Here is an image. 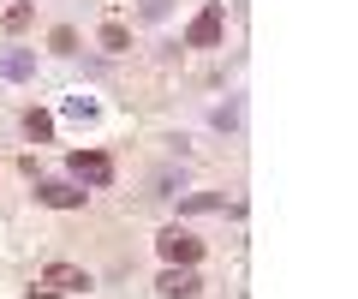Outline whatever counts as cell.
<instances>
[{
    "label": "cell",
    "mask_w": 358,
    "mask_h": 299,
    "mask_svg": "<svg viewBox=\"0 0 358 299\" xmlns=\"http://www.w3.org/2000/svg\"><path fill=\"white\" fill-rule=\"evenodd\" d=\"M221 204H227V197H221V192H197V197H185V204H179V209L192 216V209H221Z\"/></svg>",
    "instance_id": "12"
},
{
    "label": "cell",
    "mask_w": 358,
    "mask_h": 299,
    "mask_svg": "<svg viewBox=\"0 0 358 299\" xmlns=\"http://www.w3.org/2000/svg\"><path fill=\"white\" fill-rule=\"evenodd\" d=\"M36 204H48V209H84V192L66 186V180H36Z\"/></svg>",
    "instance_id": "5"
},
{
    "label": "cell",
    "mask_w": 358,
    "mask_h": 299,
    "mask_svg": "<svg viewBox=\"0 0 358 299\" xmlns=\"http://www.w3.org/2000/svg\"><path fill=\"white\" fill-rule=\"evenodd\" d=\"M48 48H54V54H78V30H72V25H54V30H48Z\"/></svg>",
    "instance_id": "11"
},
{
    "label": "cell",
    "mask_w": 358,
    "mask_h": 299,
    "mask_svg": "<svg viewBox=\"0 0 358 299\" xmlns=\"http://www.w3.org/2000/svg\"><path fill=\"white\" fill-rule=\"evenodd\" d=\"M42 287H54V293H84L90 275L78 270V263H48V270H42Z\"/></svg>",
    "instance_id": "6"
},
{
    "label": "cell",
    "mask_w": 358,
    "mask_h": 299,
    "mask_svg": "<svg viewBox=\"0 0 358 299\" xmlns=\"http://www.w3.org/2000/svg\"><path fill=\"white\" fill-rule=\"evenodd\" d=\"M155 287H162L167 299H192V293H197L203 281H197V263H167V275H162Z\"/></svg>",
    "instance_id": "4"
},
{
    "label": "cell",
    "mask_w": 358,
    "mask_h": 299,
    "mask_svg": "<svg viewBox=\"0 0 358 299\" xmlns=\"http://www.w3.org/2000/svg\"><path fill=\"white\" fill-rule=\"evenodd\" d=\"M0 72H6V78H30V72H36V54L6 48V54H0Z\"/></svg>",
    "instance_id": "8"
},
{
    "label": "cell",
    "mask_w": 358,
    "mask_h": 299,
    "mask_svg": "<svg viewBox=\"0 0 358 299\" xmlns=\"http://www.w3.org/2000/svg\"><path fill=\"white\" fill-rule=\"evenodd\" d=\"M30 18H36V6H30V0H13L0 25H6V36H18V30H30Z\"/></svg>",
    "instance_id": "9"
},
{
    "label": "cell",
    "mask_w": 358,
    "mask_h": 299,
    "mask_svg": "<svg viewBox=\"0 0 358 299\" xmlns=\"http://www.w3.org/2000/svg\"><path fill=\"white\" fill-rule=\"evenodd\" d=\"M30 299H60V293H30Z\"/></svg>",
    "instance_id": "13"
},
{
    "label": "cell",
    "mask_w": 358,
    "mask_h": 299,
    "mask_svg": "<svg viewBox=\"0 0 358 299\" xmlns=\"http://www.w3.org/2000/svg\"><path fill=\"white\" fill-rule=\"evenodd\" d=\"M96 42H102L108 54H126V48H131V30H126V25H102V30H96Z\"/></svg>",
    "instance_id": "10"
},
{
    "label": "cell",
    "mask_w": 358,
    "mask_h": 299,
    "mask_svg": "<svg viewBox=\"0 0 358 299\" xmlns=\"http://www.w3.org/2000/svg\"><path fill=\"white\" fill-rule=\"evenodd\" d=\"M221 30H227V6H221V0H209L203 13L185 25V48H221Z\"/></svg>",
    "instance_id": "1"
},
{
    "label": "cell",
    "mask_w": 358,
    "mask_h": 299,
    "mask_svg": "<svg viewBox=\"0 0 358 299\" xmlns=\"http://www.w3.org/2000/svg\"><path fill=\"white\" fill-rule=\"evenodd\" d=\"M66 168H72V180H84V186H108L114 180V162H108L102 150H72Z\"/></svg>",
    "instance_id": "3"
},
{
    "label": "cell",
    "mask_w": 358,
    "mask_h": 299,
    "mask_svg": "<svg viewBox=\"0 0 358 299\" xmlns=\"http://www.w3.org/2000/svg\"><path fill=\"white\" fill-rule=\"evenodd\" d=\"M155 251H162V263H197L203 258V239L185 234V228H162L155 234Z\"/></svg>",
    "instance_id": "2"
},
{
    "label": "cell",
    "mask_w": 358,
    "mask_h": 299,
    "mask_svg": "<svg viewBox=\"0 0 358 299\" xmlns=\"http://www.w3.org/2000/svg\"><path fill=\"white\" fill-rule=\"evenodd\" d=\"M24 132H30V144H48V138H54V114H48V108H30V114H24Z\"/></svg>",
    "instance_id": "7"
}]
</instances>
